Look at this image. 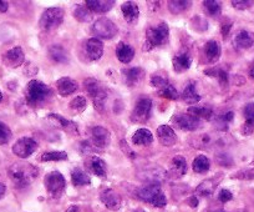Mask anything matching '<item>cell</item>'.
I'll return each instance as SVG.
<instances>
[{
  "mask_svg": "<svg viewBox=\"0 0 254 212\" xmlns=\"http://www.w3.org/2000/svg\"><path fill=\"white\" fill-rule=\"evenodd\" d=\"M249 74H251L252 77H254V65H253V67H252V69H251V71H249Z\"/></svg>",
  "mask_w": 254,
  "mask_h": 212,
  "instance_id": "obj_55",
  "label": "cell"
},
{
  "mask_svg": "<svg viewBox=\"0 0 254 212\" xmlns=\"http://www.w3.org/2000/svg\"><path fill=\"white\" fill-rule=\"evenodd\" d=\"M49 55L51 59L55 63H60V64H65L69 60V55H67L66 50L61 45H53L49 49Z\"/></svg>",
  "mask_w": 254,
  "mask_h": 212,
  "instance_id": "obj_30",
  "label": "cell"
},
{
  "mask_svg": "<svg viewBox=\"0 0 254 212\" xmlns=\"http://www.w3.org/2000/svg\"><path fill=\"white\" fill-rule=\"evenodd\" d=\"M217 212H226V211H217Z\"/></svg>",
  "mask_w": 254,
  "mask_h": 212,
  "instance_id": "obj_58",
  "label": "cell"
},
{
  "mask_svg": "<svg viewBox=\"0 0 254 212\" xmlns=\"http://www.w3.org/2000/svg\"><path fill=\"white\" fill-rule=\"evenodd\" d=\"M233 177L238 180H254V169L242 170V171L237 172Z\"/></svg>",
  "mask_w": 254,
  "mask_h": 212,
  "instance_id": "obj_44",
  "label": "cell"
},
{
  "mask_svg": "<svg viewBox=\"0 0 254 212\" xmlns=\"http://www.w3.org/2000/svg\"><path fill=\"white\" fill-rule=\"evenodd\" d=\"M116 57L124 64H128V63L132 62L133 57H135V50L131 45L125 43H119L116 48Z\"/></svg>",
  "mask_w": 254,
  "mask_h": 212,
  "instance_id": "obj_25",
  "label": "cell"
},
{
  "mask_svg": "<svg viewBox=\"0 0 254 212\" xmlns=\"http://www.w3.org/2000/svg\"><path fill=\"white\" fill-rule=\"evenodd\" d=\"M152 111V101L148 97L140 99L131 114V120L137 124H145L150 119Z\"/></svg>",
  "mask_w": 254,
  "mask_h": 212,
  "instance_id": "obj_9",
  "label": "cell"
},
{
  "mask_svg": "<svg viewBox=\"0 0 254 212\" xmlns=\"http://www.w3.org/2000/svg\"><path fill=\"white\" fill-rule=\"evenodd\" d=\"M9 8V4L4 0H0V13H5Z\"/></svg>",
  "mask_w": 254,
  "mask_h": 212,
  "instance_id": "obj_50",
  "label": "cell"
},
{
  "mask_svg": "<svg viewBox=\"0 0 254 212\" xmlns=\"http://www.w3.org/2000/svg\"><path fill=\"white\" fill-rule=\"evenodd\" d=\"M124 75V80L128 86L133 87L137 84H140L141 80L145 76V72L141 68H131V69H125L122 71Z\"/></svg>",
  "mask_w": 254,
  "mask_h": 212,
  "instance_id": "obj_18",
  "label": "cell"
},
{
  "mask_svg": "<svg viewBox=\"0 0 254 212\" xmlns=\"http://www.w3.org/2000/svg\"><path fill=\"white\" fill-rule=\"evenodd\" d=\"M71 181L74 186H86V185L91 184V179H90L89 174L85 172L82 169H79V167L72 170Z\"/></svg>",
  "mask_w": 254,
  "mask_h": 212,
  "instance_id": "obj_31",
  "label": "cell"
},
{
  "mask_svg": "<svg viewBox=\"0 0 254 212\" xmlns=\"http://www.w3.org/2000/svg\"><path fill=\"white\" fill-rule=\"evenodd\" d=\"M158 94H160L161 97H165V99L168 100H177L178 97H180L178 91L175 89V86L171 84H168L167 86H165L163 89L158 90Z\"/></svg>",
  "mask_w": 254,
  "mask_h": 212,
  "instance_id": "obj_40",
  "label": "cell"
},
{
  "mask_svg": "<svg viewBox=\"0 0 254 212\" xmlns=\"http://www.w3.org/2000/svg\"><path fill=\"white\" fill-rule=\"evenodd\" d=\"M190 205L192 207H197V206H198V200H197L196 196L190 197Z\"/></svg>",
  "mask_w": 254,
  "mask_h": 212,
  "instance_id": "obj_53",
  "label": "cell"
},
{
  "mask_svg": "<svg viewBox=\"0 0 254 212\" xmlns=\"http://www.w3.org/2000/svg\"><path fill=\"white\" fill-rule=\"evenodd\" d=\"M92 33L97 39H110L115 38L117 34V26L115 25L114 21H111L107 18H101L97 21H95L94 26H92Z\"/></svg>",
  "mask_w": 254,
  "mask_h": 212,
  "instance_id": "obj_8",
  "label": "cell"
},
{
  "mask_svg": "<svg viewBox=\"0 0 254 212\" xmlns=\"http://www.w3.org/2000/svg\"><path fill=\"white\" fill-rule=\"evenodd\" d=\"M190 5V1H186V0H177V1H168V9L172 14L177 15V14L183 13L187 10Z\"/></svg>",
  "mask_w": 254,
  "mask_h": 212,
  "instance_id": "obj_37",
  "label": "cell"
},
{
  "mask_svg": "<svg viewBox=\"0 0 254 212\" xmlns=\"http://www.w3.org/2000/svg\"><path fill=\"white\" fill-rule=\"evenodd\" d=\"M74 16L76 20L81 21V23H89V21L92 19V15L91 13H90L89 9H87V6H82V5H79L75 8Z\"/></svg>",
  "mask_w": 254,
  "mask_h": 212,
  "instance_id": "obj_38",
  "label": "cell"
},
{
  "mask_svg": "<svg viewBox=\"0 0 254 212\" xmlns=\"http://www.w3.org/2000/svg\"><path fill=\"white\" fill-rule=\"evenodd\" d=\"M44 184H45L46 191H48L54 199H60V197L63 196L64 191H65V187H66L65 177H64L63 174L59 171L49 172L45 176Z\"/></svg>",
  "mask_w": 254,
  "mask_h": 212,
  "instance_id": "obj_5",
  "label": "cell"
},
{
  "mask_svg": "<svg viewBox=\"0 0 254 212\" xmlns=\"http://www.w3.org/2000/svg\"><path fill=\"white\" fill-rule=\"evenodd\" d=\"M64 10L61 8H49L43 13L40 18V28L45 31L59 28L64 21Z\"/></svg>",
  "mask_w": 254,
  "mask_h": 212,
  "instance_id": "obj_6",
  "label": "cell"
},
{
  "mask_svg": "<svg viewBox=\"0 0 254 212\" xmlns=\"http://www.w3.org/2000/svg\"><path fill=\"white\" fill-rule=\"evenodd\" d=\"M168 36H170V28L166 23H161L157 26L150 28L146 31V43L143 50L150 51L157 46L163 45L168 41Z\"/></svg>",
  "mask_w": 254,
  "mask_h": 212,
  "instance_id": "obj_3",
  "label": "cell"
},
{
  "mask_svg": "<svg viewBox=\"0 0 254 212\" xmlns=\"http://www.w3.org/2000/svg\"><path fill=\"white\" fill-rule=\"evenodd\" d=\"M233 118H234V114L232 113V111H229V113L224 114L223 116H221V119H219V120H221L224 125H228V123H231V121L233 120Z\"/></svg>",
  "mask_w": 254,
  "mask_h": 212,
  "instance_id": "obj_48",
  "label": "cell"
},
{
  "mask_svg": "<svg viewBox=\"0 0 254 212\" xmlns=\"http://www.w3.org/2000/svg\"><path fill=\"white\" fill-rule=\"evenodd\" d=\"M100 200L111 211H117V210H120V207L122 205L121 196L112 189L104 190L101 192V195H100Z\"/></svg>",
  "mask_w": 254,
  "mask_h": 212,
  "instance_id": "obj_14",
  "label": "cell"
},
{
  "mask_svg": "<svg viewBox=\"0 0 254 212\" xmlns=\"http://www.w3.org/2000/svg\"><path fill=\"white\" fill-rule=\"evenodd\" d=\"M182 99L186 104H190V105H194L201 100V95L197 92L196 90V84L193 81L190 82V84L186 86V89L183 90V94H182Z\"/></svg>",
  "mask_w": 254,
  "mask_h": 212,
  "instance_id": "obj_29",
  "label": "cell"
},
{
  "mask_svg": "<svg viewBox=\"0 0 254 212\" xmlns=\"http://www.w3.org/2000/svg\"><path fill=\"white\" fill-rule=\"evenodd\" d=\"M151 84H152L153 87L161 90L165 86H167L170 82H168V80L166 77L161 76V75H152V77H151Z\"/></svg>",
  "mask_w": 254,
  "mask_h": 212,
  "instance_id": "obj_43",
  "label": "cell"
},
{
  "mask_svg": "<svg viewBox=\"0 0 254 212\" xmlns=\"http://www.w3.org/2000/svg\"><path fill=\"white\" fill-rule=\"evenodd\" d=\"M217 184L218 182H216V179H209V180H206V181L202 182L201 185H199L198 187H197V194L201 195V196H211L212 194H213L214 189H216Z\"/></svg>",
  "mask_w": 254,
  "mask_h": 212,
  "instance_id": "obj_35",
  "label": "cell"
},
{
  "mask_svg": "<svg viewBox=\"0 0 254 212\" xmlns=\"http://www.w3.org/2000/svg\"><path fill=\"white\" fill-rule=\"evenodd\" d=\"M232 5L239 10H244V9H248L249 6L253 5V1H251V0H233Z\"/></svg>",
  "mask_w": 254,
  "mask_h": 212,
  "instance_id": "obj_45",
  "label": "cell"
},
{
  "mask_svg": "<svg viewBox=\"0 0 254 212\" xmlns=\"http://www.w3.org/2000/svg\"><path fill=\"white\" fill-rule=\"evenodd\" d=\"M1 99H3V95H1V92H0V101H1Z\"/></svg>",
  "mask_w": 254,
  "mask_h": 212,
  "instance_id": "obj_57",
  "label": "cell"
},
{
  "mask_svg": "<svg viewBox=\"0 0 254 212\" xmlns=\"http://www.w3.org/2000/svg\"><path fill=\"white\" fill-rule=\"evenodd\" d=\"M66 212H80V209L74 205V206H70L69 209H67Z\"/></svg>",
  "mask_w": 254,
  "mask_h": 212,
  "instance_id": "obj_54",
  "label": "cell"
},
{
  "mask_svg": "<svg viewBox=\"0 0 254 212\" xmlns=\"http://www.w3.org/2000/svg\"><path fill=\"white\" fill-rule=\"evenodd\" d=\"M70 108L76 113H81L86 109V99L84 96H76L70 102Z\"/></svg>",
  "mask_w": 254,
  "mask_h": 212,
  "instance_id": "obj_42",
  "label": "cell"
},
{
  "mask_svg": "<svg viewBox=\"0 0 254 212\" xmlns=\"http://www.w3.org/2000/svg\"><path fill=\"white\" fill-rule=\"evenodd\" d=\"M11 136H13V133H11L10 128L0 121V145L8 143L11 140Z\"/></svg>",
  "mask_w": 254,
  "mask_h": 212,
  "instance_id": "obj_41",
  "label": "cell"
},
{
  "mask_svg": "<svg viewBox=\"0 0 254 212\" xmlns=\"http://www.w3.org/2000/svg\"><path fill=\"white\" fill-rule=\"evenodd\" d=\"M85 51H86L87 58L91 62H97V60L101 59L102 54H104V44H102V41L100 39L91 38L86 43Z\"/></svg>",
  "mask_w": 254,
  "mask_h": 212,
  "instance_id": "obj_15",
  "label": "cell"
},
{
  "mask_svg": "<svg viewBox=\"0 0 254 212\" xmlns=\"http://www.w3.org/2000/svg\"><path fill=\"white\" fill-rule=\"evenodd\" d=\"M121 148L122 151H124L125 153H126L127 156H130L131 158H135L136 157V153L133 152L132 150H131L130 147H128V145L126 143V141H121Z\"/></svg>",
  "mask_w": 254,
  "mask_h": 212,
  "instance_id": "obj_47",
  "label": "cell"
},
{
  "mask_svg": "<svg viewBox=\"0 0 254 212\" xmlns=\"http://www.w3.org/2000/svg\"><path fill=\"white\" fill-rule=\"evenodd\" d=\"M170 172L171 175H173V177H182L187 174V161L183 156L178 155L173 157L171 161Z\"/></svg>",
  "mask_w": 254,
  "mask_h": 212,
  "instance_id": "obj_26",
  "label": "cell"
},
{
  "mask_svg": "<svg viewBox=\"0 0 254 212\" xmlns=\"http://www.w3.org/2000/svg\"><path fill=\"white\" fill-rule=\"evenodd\" d=\"M9 179L13 181L15 187L24 189L28 187L38 177L39 170L34 165L26 164V162H16L13 164L8 170Z\"/></svg>",
  "mask_w": 254,
  "mask_h": 212,
  "instance_id": "obj_1",
  "label": "cell"
},
{
  "mask_svg": "<svg viewBox=\"0 0 254 212\" xmlns=\"http://www.w3.org/2000/svg\"><path fill=\"white\" fill-rule=\"evenodd\" d=\"M51 89L39 80H31L26 85L25 99L30 106H36L51 96Z\"/></svg>",
  "mask_w": 254,
  "mask_h": 212,
  "instance_id": "obj_2",
  "label": "cell"
},
{
  "mask_svg": "<svg viewBox=\"0 0 254 212\" xmlns=\"http://www.w3.org/2000/svg\"><path fill=\"white\" fill-rule=\"evenodd\" d=\"M24 59H25V55H24V51L20 46H15V48L10 49L3 55V63L8 68H11V69L20 67L24 63Z\"/></svg>",
  "mask_w": 254,
  "mask_h": 212,
  "instance_id": "obj_13",
  "label": "cell"
},
{
  "mask_svg": "<svg viewBox=\"0 0 254 212\" xmlns=\"http://www.w3.org/2000/svg\"><path fill=\"white\" fill-rule=\"evenodd\" d=\"M231 26L232 24H223V26H222V34H223V36H227V34L229 33V30H231Z\"/></svg>",
  "mask_w": 254,
  "mask_h": 212,
  "instance_id": "obj_51",
  "label": "cell"
},
{
  "mask_svg": "<svg viewBox=\"0 0 254 212\" xmlns=\"http://www.w3.org/2000/svg\"><path fill=\"white\" fill-rule=\"evenodd\" d=\"M56 87L61 96H69L77 90V82L71 77H61L56 81Z\"/></svg>",
  "mask_w": 254,
  "mask_h": 212,
  "instance_id": "obj_19",
  "label": "cell"
},
{
  "mask_svg": "<svg viewBox=\"0 0 254 212\" xmlns=\"http://www.w3.org/2000/svg\"><path fill=\"white\" fill-rule=\"evenodd\" d=\"M133 212H145V210H142V209H137V210H135V211Z\"/></svg>",
  "mask_w": 254,
  "mask_h": 212,
  "instance_id": "obj_56",
  "label": "cell"
},
{
  "mask_svg": "<svg viewBox=\"0 0 254 212\" xmlns=\"http://www.w3.org/2000/svg\"><path fill=\"white\" fill-rule=\"evenodd\" d=\"M115 5L114 0H87L86 6L89 10L94 11V13L104 14L107 13L112 9Z\"/></svg>",
  "mask_w": 254,
  "mask_h": 212,
  "instance_id": "obj_22",
  "label": "cell"
},
{
  "mask_svg": "<svg viewBox=\"0 0 254 212\" xmlns=\"http://www.w3.org/2000/svg\"><path fill=\"white\" fill-rule=\"evenodd\" d=\"M176 124L181 130L185 131H196L199 128H202V120H199L196 116L190 115V114H183L175 118Z\"/></svg>",
  "mask_w": 254,
  "mask_h": 212,
  "instance_id": "obj_12",
  "label": "cell"
},
{
  "mask_svg": "<svg viewBox=\"0 0 254 212\" xmlns=\"http://www.w3.org/2000/svg\"><path fill=\"white\" fill-rule=\"evenodd\" d=\"M233 44L237 49H249L254 44V34L248 30H241L234 36Z\"/></svg>",
  "mask_w": 254,
  "mask_h": 212,
  "instance_id": "obj_20",
  "label": "cell"
},
{
  "mask_svg": "<svg viewBox=\"0 0 254 212\" xmlns=\"http://www.w3.org/2000/svg\"><path fill=\"white\" fill-rule=\"evenodd\" d=\"M38 148V143L34 139L31 138H21L14 143L13 152L15 153L18 157L26 158L29 156L33 155L35 150Z\"/></svg>",
  "mask_w": 254,
  "mask_h": 212,
  "instance_id": "obj_10",
  "label": "cell"
},
{
  "mask_svg": "<svg viewBox=\"0 0 254 212\" xmlns=\"http://www.w3.org/2000/svg\"><path fill=\"white\" fill-rule=\"evenodd\" d=\"M244 118H246V123H244L243 128H242V133L244 135H249L253 133L254 130V102H249L244 108Z\"/></svg>",
  "mask_w": 254,
  "mask_h": 212,
  "instance_id": "obj_28",
  "label": "cell"
},
{
  "mask_svg": "<svg viewBox=\"0 0 254 212\" xmlns=\"http://www.w3.org/2000/svg\"><path fill=\"white\" fill-rule=\"evenodd\" d=\"M173 63V69L176 72H183L186 70H188L192 65V57L188 54L187 51L185 53H180V54L176 55L172 60Z\"/></svg>",
  "mask_w": 254,
  "mask_h": 212,
  "instance_id": "obj_23",
  "label": "cell"
},
{
  "mask_svg": "<svg viewBox=\"0 0 254 212\" xmlns=\"http://www.w3.org/2000/svg\"><path fill=\"white\" fill-rule=\"evenodd\" d=\"M192 167H193V171L197 172V174H204V172L208 171L209 167H211V162H209L207 156L199 155L193 160Z\"/></svg>",
  "mask_w": 254,
  "mask_h": 212,
  "instance_id": "obj_34",
  "label": "cell"
},
{
  "mask_svg": "<svg viewBox=\"0 0 254 212\" xmlns=\"http://www.w3.org/2000/svg\"><path fill=\"white\" fill-rule=\"evenodd\" d=\"M203 5L204 8H206L207 13H208L211 16H217L221 14L222 6L219 1H214V0H206V1H203Z\"/></svg>",
  "mask_w": 254,
  "mask_h": 212,
  "instance_id": "obj_39",
  "label": "cell"
},
{
  "mask_svg": "<svg viewBox=\"0 0 254 212\" xmlns=\"http://www.w3.org/2000/svg\"><path fill=\"white\" fill-rule=\"evenodd\" d=\"M91 140L95 148H106L111 143V134L102 126H95L91 130Z\"/></svg>",
  "mask_w": 254,
  "mask_h": 212,
  "instance_id": "obj_11",
  "label": "cell"
},
{
  "mask_svg": "<svg viewBox=\"0 0 254 212\" xmlns=\"http://www.w3.org/2000/svg\"><path fill=\"white\" fill-rule=\"evenodd\" d=\"M137 197L142 201L148 202L155 207H165L167 205V199L161 190V186L157 182H152L137 191Z\"/></svg>",
  "mask_w": 254,
  "mask_h": 212,
  "instance_id": "obj_4",
  "label": "cell"
},
{
  "mask_svg": "<svg viewBox=\"0 0 254 212\" xmlns=\"http://www.w3.org/2000/svg\"><path fill=\"white\" fill-rule=\"evenodd\" d=\"M188 114L196 116L199 120L204 119V120H211L213 116V110L208 106H192L188 109Z\"/></svg>",
  "mask_w": 254,
  "mask_h": 212,
  "instance_id": "obj_33",
  "label": "cell"
},
{
  "mask_svg": "<svg viewBox=\"0 0 254 212\" xmlns=\"http://www.w3.org/2000/svg\"><path fill=\"white\" fill-rule=\"evenodd\" d=\"M95 147H92L91 145H90L89 141H84V142L81 143V152L85 153V155H87V153L91 152L92 150H94Z\"/></svg>",
  "mask_w": 254,
  "mask_h": 212,
  "instance_id": "obj_49",
  "label": "cell"
},
{
  "mask_svg": "<svg viewBox=\"0 0 254 212\" xmlns=\"http://www.w3.org/2000/svg\"><path fill=\"white\" fill-rule=\"evenodd\" d=\"M203 53H204V57H206L207 62L208 63L218 62V59L221 58V53H222L221 45H219V44L214 40L208 41V43L204 44Z\"/></svg>",
  "mask_w": 254,
  "mask_h": 212,
  "instance_id": "obj_21",
  "label": "cell"
},
{
  "mask_svg": "<svg viewBox=\"0 0 254 212\" xmlns=\"http://www.w3.org/2000/svg\"><path fill=\"white\" fill-rule=\"evenodd\" d=\"M5 191H6V186L4 184H1V182H0V200L4 197V195H5Z\"/></svg>",
  "mask_w": 254,
  "mask_h": 212,
  "instance_id": "obj_52",
  "label": "cell"
},
{
  "mask_svg": "<svg viewBox=\"0 0 254 212\" xmlns=\"http://www.w3.org/2000/svg\"><path fill=\"white\" fill-rule=\"evenodd\" d=\"M157 138L158 141L161 142V145L167 146V147H171V146H173L177 142L176 133L173 131V129L171 128V126L167 125H161L160 128L157 129Z\"/></svg>",
  "mask_w": 254,
  "mask_h": 212,
  "instance_id": "obj_16",
  "label": "cell"
},
{
  "mask_svg": "<svg viewBox=\"0 0 254 212\" xmlns=\"http://www.w3.org/2000/svg\"><path fill=\"white\" fill-rule=\"evenodd\" d=\"M122 14H124V18L127 23H135L136 20L140 16V9L138 5L133 1H126V3L122 4L121 6Z\"/></svg>",
  "mask_w": 254,
  "mask_h": 212,
  "instance_id": "obj_24",
  "label": "cell"
},
{
  "mask_svg": "<svg viewBox=\"0 0 254 212\" xmlns=\"http://www.w3.org/2000/svg\"><path fill=\"white\" fill-rule=\"evenodd\" d=\"M86 167L90 170V172L99 177H105L107 174L106 164L102 158L97 157V156H91V157L87 158Z\"/></svg>",
  "mask_w": 254,
  "mask_h": 212,
  "instance_id": "obj_17",
  "label": "cell"
},
{
  "mask_svg": "<svg viewBox=\"0 0 254 212\" xmlns=\"http://www.w3.org/2000/svg\"><path fill=\"white\" fill-rule=\"evenodd\" d=\"M85 86H86L87 92H89L92 101H94L95 109L99 111H104L105 100H106L107 94L101 82L96 81L94 79H87L85 80Z\"/></svg>",
  "mask_w": 254,
  "mask_h": 212,
  "instance_id": "obj_7",
  "label": "cell"
},
{
  "mask_svg": "<svg viewBox=\"0 0 254 212\" xmlns=\"http://www.w3.org/2000/svg\"><path fill=\"white\" fill-rule=\"evenodd\" d=\"M232 199H233V195H232V192L229 191V190L223 189V190H221V191H219V194H218V200H219V201H221V202H223V204H226V202L231 201Z\"/></svg>",
  "mask_w": 254,
  "mask_h": 212,
  "instance_id": "obj_46",
  "label": "cell"
},
{
  "mask_svg": "<svg viewBox=\"0 0 254 212\" xmlns=\"http://www.w3.org/2000/svg\"><path fill=\"white\" fill-rule=\"evenodd\" d=\"M49 120L54 121V123L56 124V125L59 126V128H61L63 130L67 131V133L70 134H77L79 133V129H77V125L75 123H72V121L67 120V119L63 118L61 115H56V114H50V115H48Z\"/></svg>",
  "mask_w": 254,
  "mask_h": 212,
  "instance_id": "obj_27",
  "label": "cell"
},
{
  "mask_svg": "<svg viewBox=\"0 0 254 212\" xmlns=\"http://www.w3.org/2000/svg\"><path fill=\"white\" fill-rule=\"evenodd\" d=\"M41 161H64L67 160V153L64 151H50V152H45L41 155Z\"/></svg>",
  "mask_w": 254,
  "mask_h": 212,
  "instance_id": "obj_36",
  "label": "cell"
},
{
  "mask_svg": "<svg viewBox=\"0 0 254 212\" xmlns=\"http://www.w3.org/2000/svg\"><path fill=\"white\" fill-rule=\"evenodd\" d=\"M153 141V135L147 129H140L132 136V142L135 145H150Z\"/></svg>",
  "mask_w": 254,
  "mask_h": 212,
  "instance_id": "obj_32",
  "label": "cell"
}]
</instances>
